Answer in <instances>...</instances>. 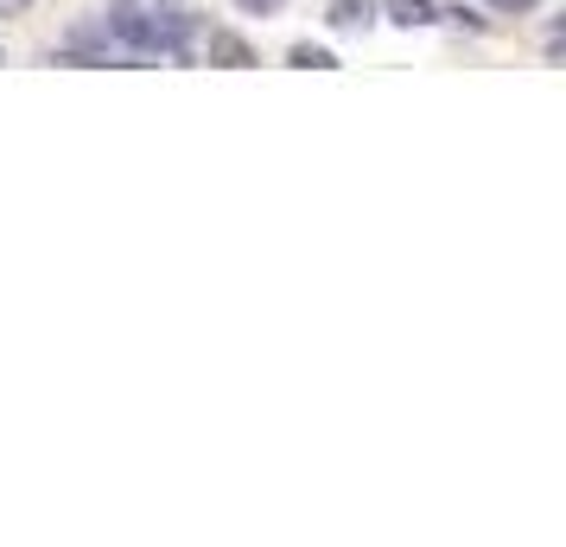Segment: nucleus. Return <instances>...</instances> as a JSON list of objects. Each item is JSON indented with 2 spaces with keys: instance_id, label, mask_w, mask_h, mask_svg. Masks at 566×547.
<instances>
[{
  "instance_id": "nucleus-5",
  "label": "nucleus",
  "mask_w": 566,
  "mask_h": 547,
  "mask_svg": "<svg viewBox=\"0 0 566 547\" xmlns=\"http://www.w3.org/2000/svg\"><path fill=\"white\" fill-rule=\"evenodd\" d=\"M490 7H510V13H528V7H535V0H490Z\"/></svg>"
},
{
  "instance_id": "nucleus-4",
  "label": "nucleus",
  "mask_w": 566,
  "mask_h": 547,
  "mask_svg": "<svg viewBox=\"0 0 566 547\" xmlns=\"http://www.w3.org/2000/svg\"><path fill=\"white\" fill-rule=\"evenodd\" d=\"M293 64H300V71H337V57L318 52V45H300V52H293Z\"/></svg>"
},
{
  "instance_id": "nucleus-1",
  "label": "nucleus",
  "mask_w": 566,
  "mask_h": 547,
  "mask_svg": "<svg viewBox=\"0 0 566 547\" xmlns=\"http://www.w3.org/2000/svg\"><path fill=\"white\" fill-rule=\"evenodd\" d=\"M205 52H210V64H230V71H242V64H255V52L235 39V32H210L205 39Z\"/></svg>"
},
{
  "instance_id": "nucleus-3",
  "label": "nucleus",
  "mask_w": 566,
  "mask_h": 547,
  "mask_svg": "<svg viewBox=\"0 0 566 547\" xmlns=\"http://www.w3.org/2000/svg\"><path fill=\"white\" fill-rule=\"evenodd\" d=\"M388 20L395 27H433L439 13H433V0H388Z\"/></svg>"
},
{
  "instance_id": "nucleus-2",
  "label": "nucleus",
  "mask_w": 566,
  "mask_h": 547,
  "mask_svg": "<svg viewBox=\"0 0 566 547\" xmlns=\"http://www.w3.org/2000/svg\"><path fill=\"white\" fill-rule=\"evenodd\" d=\"M337 32H363L369 20H376V0H332V13H325Z\"/></svg>"
},
{
  "instance_id": "nucleus-8",
  "label": "nucleus",
  "mask_w": 566,
  "mask_h": 547,
  "mask_svg": "<svg viewBox=\"0 0 566 547\" xmlns=\"http://www.w3.org/2000/svg\"><path fill=\"white\" fill-rule=\"evenodd\" d=\"M0 7H27V0H0Z\"/></svg>"
},
{
  "instance_id": "nucleus-7",
  "label": "nucleus",
  "mask_w": 566,
  "mask_h": 547,
  "mask_svg": "<svg viewBox=\"0 0 566 547\" xmlns=\"http://www.w3.org/2000/svg\"><path fill=\"white\" fill-rule=\"evenodd\" d=\"M159 7H172V13H191V0H159Z\"/></svg>"
},
{
  "instance_id": "nucleus-6",
  "label": "nucleus",
  "mask_w": 566,
  "mask_h": 547,
  "mask_svg": "<svg viewBox=\"0 0 566 547\" xmlns=\"http://www.w3.org/2000/svg\"><path fill=\"white\" fill-rule=\"evenodd\" d=\"M242 7H249V13H274V7H281V0H242Z\"/></svg>"
}]
</instances>
